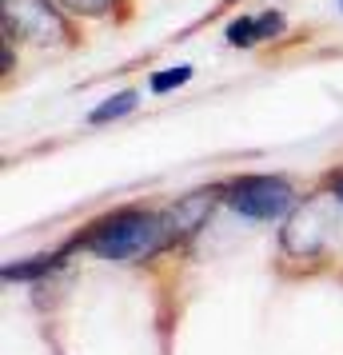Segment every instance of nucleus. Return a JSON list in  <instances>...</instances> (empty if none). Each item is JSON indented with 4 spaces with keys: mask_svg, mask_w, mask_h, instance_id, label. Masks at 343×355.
<instances>
[{
    "mask_svg": "<svg viewBox=\"0 0 343 355\" xmlns=\"http://www.w3.org/2000/svg\"><path fill=\"white\" fill-rule=\"evenodd\" d=\"M168 240H172V236H168L164 216H152V211H116V216L100 220V224L88 232L84 248L96 252L100 259L136 263V259L156 256Z\"/></svg>",
    "mask_w": 343,
    "mask_h": 355,
    "instance_id": "1",
    "label": "nucleus"
},
{
    "mask_svg": "<svg viewBox=\"0 0 343 355\" xmlns=\"http://www.w3.org/2000/svg\"><path fill=\"white\" fill-rule=\"evenodd\" d=\"M228 204L247 220H279L295 204V192L279 176H244L228 188Z\"/></svg>",
    "mask_w": 343,
    "mask_h": 355,
    "instance_id": "2",
    "label": "nucleus"
},
{
    "mask_svg": "<svg viewBox=\"0 0 343 355\" xmlns=\"http://www.w3.org/2000/svg\"><path fill=\"white\" fill-rule=\"evenodd\" d=\"M4 33L52 44V40H64L68 28L49 0H4Z\"/></svg>",
    "mask_w": 343,
    "mask_h": 355,
    "instance_id": "3",
    "label": "nucleus"
},
{
    "mask_svg": "<svg viewBox=\"0 0 343 355\" xmlns=\"http://www.w3.org/2000/svg\"><path fill=\"white\" fill-rule=\"evenodd\" d=\"M327 240V216L315 204H308L304 211H295L288 227H283V248L295 256H315Z\"/></svg>",
    "mask_w": 343,
    "mask_h": 355,
    "instance_id": "4",
    "label": "nucleus"
},
{
    "mask_svg": "<svg viewBox=\"0 0 343 355\" xmlns=\"http://www.w3.org/2000/svg\"><path fill=\"white\" fill-rule=\"evenodd\" d=\"M212 192H196L188 196V200H180L176 208L164 216V224H168V236L176 240V236H188V232H196L204 220H208V211H212Z\"/></svg>",
    "mask_w": 343,
    "mask_h": 355,
    "instance_id": "5",
    "label": "nucleus"
},
{
    "mask_svg": "<svg viewBox=\"0 0 343 355\" xmlns=\"http://www.w3.org/2000/svg\"><path fill=\"white\" fill-rule=\"evenodd\" d=\"M132 108H136V92H120V96H112L108 104H100V108H92V124H104V120H116V116H128Z\"/></svg>",
    "mask_w": 343,
    "mask_h": 355,
    "instance_id": "6",
    "label": "nucleus"
},
{
    "mask_svg": "<svg viewBox=\"0 0 343 355\" xmlns=\"http://www.w3.org/2000/svg\"><path fill=\"white\" fill-rule=\"evenodd\" d=\"M260 36H256V17H240L228 24V44L236 49H247V44H256Z\"/></svg>",
    "mask_w": 343,
    "mask_h": 355,
    "instance_id": "7",
    "label": "nucleus"
},
{
    "mask_svg": "<svg viewBox=\"0 0 343 355\" xmlns=\"http://www.w3.org/2000/svg\"><path fill=\"white\" fill-rule=\"evenodd\" d=\"M192 80V64H180V68H168V72H156L152 76V92H168V88H180V84Z\"/></svg>",
    "mask_w": 343,
    "mask_h": 355,
    "instance_id": "8",
    "label": "nucleus"
},
{
    "mask_svg": "<svg viewBox=\"0 0 343 355\" xmlns=\"http://www.w3.org/2000/svg\"><path fill=\"white\" fill-rule=\"evenodd\" d=\"M56 268V259H36V263H12L4 268V279H33V275H44Z\"/></svg>",
    "mask_w": 343,
    "mask_h": 355,
    "instance_id": "9",
    "label": "nucleus"
},
{
    "mask_svg": "<svg viewBox=\"0 0 343 355\" xmlns=\"http://www.w3.org/2000/svg\"><path fill=\"white\" fill-rule=\"evenodd\" d=\"M64 8H72V12H84V17H100V12H108L116 0H60Z\"/></svg>",
    "mask_w": 343,
    "mask_h": 355,
    "instance_id": "10",
    "label": "nucleus"
},
{
    "mask_svg": "<svg viewBox=\"0 0 343 355\" xmlns=\"http://www.w3.org/2000/svg\"><path fill=\"white\" fill-rule=\"evenodd\" d=\"M279 33H283V17H279V12H272V8H267L263 17H256V36H260V40L279 36Z\"/></svg>",
    "mask_w": 343,
    "mask_h": 355,
    "instance_id": "11",
    "label": "nucleus"
},
{
    "mask_svg": "<svg viewBox=\"0 0 343 355\" xmlns=\"http://www.w3.org/2000/svg\"><path fill=\"white\" fill-rule=\"evenodd\" d=\"M331 196H335V200H340V204H343V176L335 180V184H331Z\"/></svg>",
    "mask_w": 343,
    "mask_h": 355,
    "instance_id": "12",
    "label": "nucleus"
},
{
    "mask_svg": "<svg viewBox=\"0 0 343 355\" xmlns=\"http://www.w3.org/2000/svg\"><path fill=\"white\" fill-rule=\"evenodd\" d=\"M340 4H343V0H340Z\"/></svg>",
    "mask_w": 343,
    "mask_h": 355,
    "instance_id": "13",
    "label": "nucleus"
}]
</instances>
